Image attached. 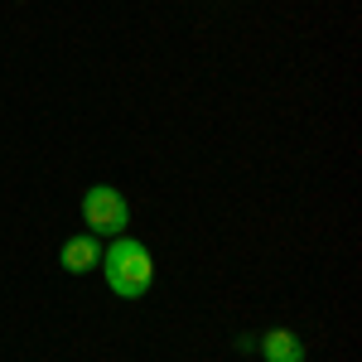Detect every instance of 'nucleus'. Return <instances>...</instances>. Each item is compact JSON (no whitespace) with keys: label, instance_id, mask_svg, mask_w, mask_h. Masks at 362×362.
I'll list each match as a JSON object with an SVG mask.
<instances>
[{"label":"nucleus","instance_id":"f257e3e1","mask_svg":"<svg viewBox=\"0 0 362 362\" xmlns=\"http://www.w3.org/2000/svg\"><path fill=\"white\" fill-rule=\"evenodd\" d=\"M102 276L121 300H145L155 285V256L140 247L136 237H112V247L102 251Z\"/></svg>","mask_w":362,"mask_h":362},{"label":"nucleus","instance_id":"f03ea898","mask_svg":"<svg viewBox=\"0 0 362 362\" xmlns=\"http://www.w3.org/2000/svg\"><path fill=\"white\" fill-rule=\"evenodd\" d=\"M83 223L92 237H126L131 227V203L112 184H92L83 194Z\"/></svg>","mask_w":362,"mask_h":362},{"label":"nucleus","instance_id":"7ed1b4c3","mask_svg":"<svg viewBox=\"0 0 362 362\" xmlns=\"http://www.w3.org/2000/svg\"><path fill=\"white\" fill-rule=\"evenodd\" d=\"M58 261H63L68 276H87V271L102 266V242L97 237H68L63 251H58Z\"/></svg>","mask_w":362,"mask_h":362},{"label":"nucleus","instance_id":"20e7f679","mask_svg":"<svg viewBox=\"0 0 362 362\" xmlns=\"http://www.w3.org/2000/svg\"><path fill=\"white\" fill-rule=\"evenodd\" d=\"M261 358L266 362H305V343L290 329H271V334H261Z\"/></svg>","mask_w":362,"mask_h":362}]
</instances>
